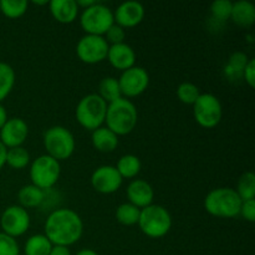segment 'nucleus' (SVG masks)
I'll return each mask as SVG.
<instances>
[{"label":"nucleus","instance_id":"obj_40","mask_svg":"<svg viewBox=\"0 0 255 255\" xmlns=\"http://www.w3.org/2000/svg\"><path fill=\"white\" fill-rule=\"evenodd\" d=\"M6 121H7L6 109L2 106V104H0V129H1V127L4 126L5 122H6Z\"/></svg>","mask_w":255,"mask_h":255},{"label":"nucleus","instance_id":"obj_1","mask_svg":"<svg viewBox=\"0 0 255 255\" xmlns=\"http://www.w3.org/2000/svg\"><path fill=\"white\" fill-rule=\"evenodd\" d=\"M44 231L52 246L70 247L81 239L84 234V222L72 209L59 208L47 216Z\"/></svg>","mask_w":255,"mask_h":255},{"label":"nucleus","instance_id":"obj_28","mask_svg":"<svg viewBox=\"0 0 255 255\" xmlns=\"http://www.w3.org/2000/svg\"><path fill=\"white\" fill-rule=\"evenodd\" d=\"M30 153L22 146L7 148L6 151V164L12 169H24L30 164Z\"/></svg>","mask_w":255,"mask_h":255},{"label":"nucleus","instance_id":"obj_19","mask_svg":"<svg viewBox=\"0 0 255 255\" xmlns=\"http://www.w3.org/2000/svg\"><path fill=\"white\" fill-rule=\"evenodd\" d=\"M91 143L95 149L102 153H111L119 146V136L114 133L106 126H101L92 131Z\"/></svg>","mask_w":255,"mask_h":255},{"label":"nucleus","instance_id":"obj_33","mask_svg":"<svg viewBox=\"0 0 255 255\" xmlns=\"http://www.w3.org/2000/svg\"><path fill=\"white\" fill-rule=\"evenodd\" d=\"M0 255H20L16 239L0 232Z\"/></svg>","mask_w":255,"mask_h":255},{"label":"nucleus","instance_id":"obj_38","mask_svg":"<svg viewBox=\"0 0 255 255\" xmlns=\"http://www.w3.org/2000/svg\"><path fill=\"white\" fill-rule=\"evenodd\" d=\"M6 151L7 148L0 141V169L6 164Z\"/></svg>","mask_w":255,"mask_h":255},{"label":"nucleus","instance_id":"obj_2","mask_svg":"<svg viewBox=\"0 0 255 255\" xmlns=\"http://www.w3.org/2000/svg\"><path fill=\"white\" fill-rule=\"evenodd\" d=\"M137 121L138 112L136 105L131 100L121 97L107 105L105 124L116 136H126L131 133L136 128Z\"/></svg>","mask_w":255,"mask_h":255},{"label":"nucleus","instance_id":"obj_12","mask_svg":"<svg viewBox=\"0 0 255 255\" xmlns=\"http://www.w3.org/2000/svg\"><path fill=\"white\" fill-rule=\"evenodd\" d=\"M121 95L125 99H133L138 97L148 89L149 75L146 69L134 65L131 69L122 71L119 77Z\"/></svg>","mask_w":255,"mask_h":255},{"label":"nucleus","instance_id":"obj_30","mask_svg":"<svg viewBox=\"0 0 255 255\" xmlns=\"http://www.w3.org/2000/svg\"><path fill=\"white\" fill-rule=\"evenodd\" d=\"M29 2L26 0H1L0 11L9 19H19L27 11Z\"/></svg>","mask_w":255,"mask_h":255},{"label":"nucleus","instance_id":"obj_32","mask_svg":"<svg viewBox=\"0 0 255 255\" xmlns=\"http://www.w3.org/2000/svg\"><path fill=\"white\" fill-rule=\"evenodd\" d=\"M232 7H233V2L231 0H216L211 4V14L216 20L226 21L231 19Z\"/></svg>","mask_w":255,"mask_h":255},{"label":"nucleus","instance_id":"obj_21","mask_svg":"<svg viewBox=\"0 0 255 255\" xmlns=\"http://www.w3.org/2000/svg\"><path fill=\"white\" fill-rule=\"evenodd\" d=\"M46 198V193L42 189L37 188L34 184H26L17 192V199L22 208H37L41 206Z\"/></svg>","mask_w":255,"mask_h":255},{"label":"nucleus","instance_id":"obj_15","mask_svg":"<svg viewBox=\"0 0 255 255\" xmlns=\"http://www.w3.org/2000/svg\"><path fill=\"white\" fill-rule=\"evenodd\" d=\"M146 15L144 6L138 1H125L114 11L115 24L124 29L134 27L141 24Z\"/></svg>","mask_w":255,"mask_h":255},{"label":"nucleus","instance_id":"obj_11","mask_svg":"<svg viewBox=\"0 0 255 255\" xmlns=\"http://www.w3.org/2000/svg\"><path fill=\"white\" fill-rule=\"evenodd\" d=\"M31 219L29 212L21 206H10L4 209L0 217V227L2 233L16 239L29 231Z\"/></svg>","mask_w":255,"mask_h":255},{"label":"nucleus","instance_id":"obj_8","mask_svg":"<svg viewBox=\"0 0 255 255\" xmlns=\"http://www.w3.org/2000/svg\"><path fill=\"white\" fill-rule=\"evenodd\" d=\"M114 24V11L100 1L82 10L80 15V25L87 35L104 36Z\"/></svg>","mask_w":255,"mask_h":255},{"label":"nucleus","instance_id":"obj_29","mask_svg":"<svg viewBox=\"0 0 255 255\" xmlns=\"http://www.w3.org/2000/svg\"><path fill=\"white\" fill-rule=\"evenodd\" d=\"M236 192L242 202L255 199V174L253 172H246L239 177Z\"/></svg>","mask_w":255,"mask_h":255},{"label":"nucleus","instance_id":"obj_6","mask_svg":"<svg viewBox=\"0 0 255 255\" xmlns=\"http://www.w3.org/2000/svg\"><path fill=\"white\" fill-rule=\"evenodd\" d=\"M106 112V102L97 94H89L79 101L75 116L80 126L89 131H95L105 124Z\"/></svg>","mask_w":255,"mask_h":255},{"label":"nucleus","instance_id":"obj_31","mask_svg":"<svg viewBox=\"0 0 255 255\" xmlns=\"http://www.w3.org/2000/svg\"><path fill=\"white\" fill-rule=\"evenodd\" d=\"M199 96H201V91H199L198 86L192 82H182L177 87V97L182 104L193 106Z\"/></svg>","mask_w":255,"mask_h":255},{"label":"nucleus","instance_id":"obj_16","mask_svg":"<svg viewBox=\"0 0 255 255\" xmlns=\"http://www.w3.org/2000/svg\"><path fill=\"white\" fill-rule=\"evenodd\" d=\"M126 193L128 203L133 204L137 208L143 209L153 204V187L144 179H133L127 187Z\"/></svg>","mask_w":255,"mask_h":255},{"label":"nucleus","instance_id":"obj_25","mask_svg":"<svg viewBox=\"0 0 255 255\" xmlns=\"http://www.w3.org/2000/svg\"><path fill=\"white\" fill-rule=\"evenodd\" d=\"M99 95L107 105L116 100L121 99V89H120L119 79L112 76H107L100 81L99 85Z\"/></svg>","mask_w":255,"mask_h":255},{"label":"nucleus","instance_id":"obj_22","mask_svg":"<svg viewBox=\"0 0 255 255\" xmlns=\"http://www.w3.org/2000/svg\"><path fill=\"white\" fill-rule=\"evenodd\" d=\"M115 167L122 178L131 179L138 176L142 168V163L141 159L134 154H124L122 157H120Z\"/></svg>","mask_w":255,"mask_h":255},{"label":"nucleus","instance_id":"obj_27","mask_svg":"<svg viewBox=\"0 0 255 255\" xmlns=\"http://www.w3.org/2000/svg\"><path fill=\"white\" fill-rule=\"evenodd\" d=\"M139 214H141V209L127 202V203H122L117 207L115 216L120 224L125 227H132L138 223Z\"/></svg>","mask_w":255,"mask_h":255},{"label":"nucleus","instance_id":"obj_18","mask_svg":"<svg viewBox=\"0 0 255 255\" xmlns=\"http://www.w3.org/2000/svg\"><path fill=\"white\" fill-rule=\"evenodd\" d=\"M49 9L52 17L60 24H71L79 16L76 0H51Z\"/></svg>","mask_w":255,"mask_h":255},{"label":"nucleus","instance_id":"obj_35","mask_svg":"<svg viewBox=\"0 0 255 255\" xmlns=\"http://www.w3.org/2000/svg\"><path fill=\"white\" fill-rule=\"evenodd\" d=\"M239 216L243 217L249 223L255 222V199H249V201L242 202L241 212Z\"/></svg>","mask_w":255,"mask_h":255},{"label":"nucleus","instance_id":"obj_14","mask_svg":"<svg viewBox=\"0 0 255 255\" xmlns=\"http://www.w3.org/2000/svg\"><path fill=\"white\" fill-rule=\"evenodd\" d=\"M27 136H29V126L20 117L7 119V121L0 129V141L6 148L22 146Z\"/></svg>","mask_w":255,"mask_h":255},{"label":"nucleus","instance_id":"obj_13","mask_svg":"<svg viewBox=\"0 0 255 255\" xmlns=\"http://www.w3.org/2000/svg\"><path fill=\"white\" fill-rule=\"evenodd\" d=\"M91 186L96 192L101 194H112L116 193L122 186L124 178L120 176L116 167L105 164L100 166L92 172L91 174Z\"/></svg>","mask_w":255,"mask_h":255},{"label":"nucleus","instance_id":"obj_34","mask_svg":"<svg viewBox=\"0 0 255 255\" xmlns=\"http://www.w3.org/2000/svg\"><path fill=\"white\" fill-rule=\"evenodd\" d=\"M104 37L110 46H111V45L122 44V42H125V39H126V30H125L124 27L120 26V25L114 24L109 30H107L106 34L104 35Z\"/></svg>","mask_w":255,"mask_h":255},{"label":"nucleus","instance_id":"obj_9","mask_svg":"<svg viewBox=\"0 0 255 255\" xmlns=\"http://www.w3.org/2000/svg\"><path fill=\"white\" fill-rule=\"evenodd\" d=\"M193 116L203 128H214L221 124L223 117L221 100L213 94H201L193 105Z\"/></svg>","mask_w":255,"mask_h":255},{"label":"nucleus","instance_id":"obj_10","mask_svg":"<svg viewBox=\"0 0 255 255\" xmlns=\"http://www.w3.org/2000/svg\"><path fill=\"white\" fill-rule=\"evenodd\" d=\"M110 45L104 36L85 34L76 44V55L82 62L89 65L100 64L106 60Z\"/></svg>","mask_w":255,"mask_h":255},{"label":"nucleus","instance_id":"obj_37","mask_svg":"<svg viewBox=\"0 0 255 255\" xmlns=\"http://www.w3.org/2000/svg\"><path fill=\"white\" fill-rule=\"evenodd\" d=\"M49 255H72L71 251L69 247H62V246H52L51 252Z\"/></svg>","mask_w":255,"mask_h":255},{"label":"nucleus","instance_id":"obj_41","mask_svg":"<svg viewBox=\"0 0 255 255\" xmlns=\"http://www.w3.org/2000/svg\"><path fill=\"white\" fill-rule=\"evenodd\" d=\"M76 255H99V253H96L94 249H81L77 252Z\"/></svg>","mask_w":255,"mask_h":255},{"label":"nucleus","instance_id":"obj_4","mask_svg":"<svg viewBox=\"0 0 255 255\" xmlns=\"http://www.w3.org/2000/svg\"><path fill=\"white\" fill-rule=\"evenodd\" d=\"M138 227L142 233L152 239L167 236L172 228V217L168 209L159 204H151L141 209Z\"/></svg>","mask_w":255,"mask_h":255},{"label":"nucleus","instance_id":"obj_17","mask_svg":"<svg viewBox=\"0 0 255 255\" xmlns=\"http://www.w3.org/2000/svg\"><path fill=\"white\" fill-rule=\"evenodd\" d=\"M107 60L112 67L120 71H126L136 64V52L133 47L126 42L117 45H111L107 52Z\"/></svg>","mask_w":255,"mask_h":255},{"label":"nucleus","instance_id":"obj_36","mask_svg":"<svg viewBox=\"0 0 255 255\" xmlns=\"http://www.w3.org/2000/svg\"><path fill=\"white\" fill-rule=\"evenodd\" d=\"M243 79L246 80L249 87L253 89L255 86V59H249L248 64L243 71Z\"/></svg>","mask_w":255,"mask_h":255},{"label":"nucleus","instance_id":"obj_3","mask_svg":"<svg viewBox=\"0 0 255 255\" xmlns=\"http://www.w3.org/2000/svg\"><path fill=\"white\" fill-rule=\"evenodd\" d=\"M241 206L242 199L231 187L212 189L204 198V209L217 218H236L239 216Z\"/></svg>","mask_w":255,"mask_h":255},{"label":"nucleus","instance_id":"obj_23","mask_svg":"<svg viewBox=\"0 0 255 255\" xmlns=\"http://www.w3.org/2000/svg\"><path fill=\"white\" fill-rule=\"evenodd\" d=\"M52 243L45 234H34L25 242V255H49L51 252Z\"/></svg>","mask_w":255,"mask_h":255},{"label":"nucleus","instance_id":"obj_20","mask_svg":"<svg viewBox=\"0 0 255 255\" xmlns=\"http://www.w3.org/2000/svg\"><path fill=\"white\" fill-rule=\"evenodd\" d=\"M231 20L241 27H251L255 22V5L248 0L233 2Z\"/></svg>","mask_w":255,"mask_h":255},{"label":"nucleus","instance_id":"obj_26","mask_svg":"<svg viewBox=\"0 0 255 255\" xmlns=\"http://www.w3.org/2000/svg\"><path fill=\"white\" fill-rule=\"evenodd\" d=\"M16 81V74L11 65L0 61V104L12 91Z\"/></svg>","mask_w":255,"mask_h":255},{"label":"nucleus","instance_id":"obj_7","mask_svg":"<svg viewBox=\"0 0 255 255\" xmlns=\"http://www.w3.org/2000/svg\"><path fill=\"white\" fill-rule=\"evenodd\" d=\"M30 181L37 188L49 191L57 183L61 174V164L47 154H41L30 164Z\"/></svg>","mask_w":255,"mask_h":255},{"label":"nucleus","instance_id":"obj_5","mask_svg":"<svg viewBox=\"0 0 255 255\" xmlns=\"http://www.w3.org/2000/svg\"><path fill=\"white\" fill-rule=\"evenodd\" d=\"M47 156L56 161H66L74 154L76 141L70 129L64 126H52L44 132L42 137Z\"/></svg>","mask_w":255,"mask_h":255},{"label":"nucleus","instance_id":"obj_24","mask_svg":"<svg viewBox=\"0 0 255 255\" xmlns=\"http://www.w3.org/2000/svg\"><path fill=\"white\" fill-rule=\"evenodd\" d=\"M249 61V57L246 52L237 51L229 56L228 62H227L226 67H224V72L228 79L234 80L243 77V71L246 69L247 64Z\"/></svg>","mask_w":255,"mask_h":255},{"label":"nucleus","instance_id":"obj_39","mask_svg":"<svg viewBox=\"0 0 255 255\" xmlns=\"http://www.w3.org/2000/svg\"><path fill=\"white\" fill-rule=\"evenodd\" d=\"M96 2L99 1H97V0H77L76 4L77 6H79V9L80 7H82V10H84V9H87V7L92 6V5H95Z\"/></svg>","mask_w":255,"mask_h":255},{"label":"nucleus","instance_id":"obj_42","mask_svg":"<svg viewBox=\"0 0 255 255\" xmlns=\"http://www.w3.org/2000/svg\"><path fill=\"white\" fill-rule=\"evenodd\" d=\"M32 4L40 5V6H41V5H49V1H46V0H42V1H39V0H34V1H32Z\"/></svg>","mask_w":255,"mask_h":255}]
</instances>
